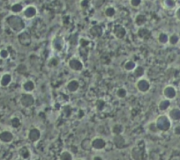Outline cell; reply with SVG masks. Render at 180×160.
Wrapping results in <instances>:
<instances>
[{
	"mask_svg": "<svg viewBox=\"0 0 180 160\" xmlns=\"http://www.w3.org/2000/svg\"><path fill=\"white\" fill-rule=\"evenodd\" d=\"M170 106H171V101L169 99H162L161 100V102L158 104V108L160 111H166L170 108Z\"/></svg>",
	"mask_w": 180,
	"mask_h": 160,
	"instance_id": "cell-26",
	"label": "cell"
},
{
	"mask_svg": "<svg viewBox=\"0 0 180 160\" xmlns=\"http://www.w3.org/2000/svg\"><path fill=\"white\" fill-rule=\"evenodd\" d=\"M131 156L133 160H145L146 151L144 147H141L140 145L133 147L131 151Z\"/></svg>",
	"mask_w": 180,
	"mask_h": 160,
	"instance_id": "cell-3",
	"label": "cell"
},
{
	"mask_svg": "<svg viewBox=\"0 0 180 160\" xmlns=\"http://www.w3.org/2000/svg\"><path fill=\"white\" fill-rule=\"evenodd\" d=\"M23 14L27 19H33L37 14V9L33 5H29L23 10Z\"/></svg>",
	"mask_w": 180,
	"mask_h": 160,
	"instance_id": "cell-13",
	"label": "cell"
},
{
	"mask_svg": "<svg viewBox=\"0 0 180 160\" xmlns=\"http://www.w3.org/2000/svg\"><path fill=\"white\" fill-rule=\"evenodd\" d=\"M107 142L102 137H95L93 140H91V147L95 151H103L106 148Z\"/></svg>",
	"mask_w": 180,
	"mask_h": 160,
	"instance_id": "cell-6",
	"label": "cell"
},
{
	"mask_svg": "<svg viewBox=\"0 0 180 160\" xmlns=\"http://www.w3.org/2000/svg\"><path fill=\"white\" fill-rule=\"evenodd\" d=\"M58 63H59V62L57 60V57H52V58L50 60V62H49V64H50V67H57V66L58 65Z\"/></svg>",
	"mask_w": 180,
	"mask_h": 160,
	"instance_id": "cell-41",
	"label": "cell"
},
{
	"mask_svg": "<svg viewBox=\"0 0 180 160\" xmlns=\"http://www.w3.org/2000/svg\"><path fill=\"white\" fill-rule=\"evenodd\" d=\"M111 131L114 134V136H118V135H122L124 131V127L122 124L120 123H116L113 125V127L111 128Z\"/></svg>",
	"mask_w": 180,
	"mask_h": 160,
	"instance_id": "cell-25",
	"label": "cell"
},
{
	"mask_svg": "<svg viewBox=\"0 0 180 160\" xmlns=\"http://www.w3.org/2000/svg\"><path fill=\"white\" fill-rule=\"evenodd\" d=\"M163 95H164V97H165L166 99L171 100V99H173L176 97L177 91H176V89L173 86L168 85V86H166L165 88L163 89Z\"/></svg>",
	"mask_w": 180,
	"mask_h": 160,
	"instance_id": "cell-12",
	"label": "cell"
},
{
	"mask_svg": "<svg viewBox=\"0 0 180 160\" xmlns=\"http://www.w3.org/2000/svg\"><path fill=\"white\" fill-rule=\"evenodd\" d=\"M18 39H19V43L22 46H25V47L29 46L31 44V42H32L31 41V36L27 32H22V33H19V35L18 36Z\"/></svg>",
	"mask_w": 180,
	"mask_h": 160,
	"instance_id": "cell-10",
	"label": "cell"
},
{
	"mask_svg": "<svg viewBox=\"0 0 180 160\" xmlns=\"http://www.w3.org/2000/svg\"><path fill=\"white\" fill-rule=\"evenodd\" d=\"M68 66L73 71H81L83 70V62H81V59L77 57H71V59L68 61Z\"/></svg>",
	"mask_w": 180,
	"mask_h": 160,
	"instance_id": "cell-7",
	"label": "cell"
},
{
	"mask_svg": "<svg viewBox=\"0 0 180 160\" xmlns=\"http://www.w3.org/2000/svg\"><path fill=\"white\" fill-rule=\"evenodd\" d=\"M93 160H103V158L101 157V156H95L94 158H93Z\"/></svg>",
	"mask_w": 180,
	"mask_h": 160,
	"instance_id": "cell-45",
	"label": "cell"
},
{
	"mask_svg": "<svg viewBox=\"0 0 180 160\" xmlns=\"http://www.w3.org/2000/svg\"><path fill=\"white\" fill-rule=\"evenodd\" d=\"M137 67L136 62L133 60H128L125 62V63L124 64V69L126 71H133L135 70V68Z\"/></svg>",
	"mask_w": 180,
	"mask_h": 160,
	"instance_id": "cell-24",
	"label": "cell"
},
{
	"mask_svg": "<svg viewBox=\"0 0 180 160\" xmlns=\"http://www.w3.org/2000/svg\"><path fill=\"white\" fill-rule=\"evenodd\" d=\"M133 74L134 76L137 78H141L144 74H145V69H144V67L142 66H137L136 68H135V70L133 71Z\"/></svg>",
	"mask_w": 180,
	"mask_h": 160,
	"instance_id": "cell-28",
	"label": "cell"
},
{
	"mask_svg": "<svg viewBox=\"0 0 180 160\" xmlns=\"http://www.w3.org/2000/svg\"><path fill=\"white\" fill-rule=\"evenodd\" d=\"M169 118L173 121H178L180 120V110L178 108H172L169 111L168 114Z\"/></svg>",
	"mask_w": 180,
	"mask_h": 160,
	"instance_id": "cell-20",
	"label": "cell"
},
{
	"mask_svg": "<svg viewBox=\"0 0 180 160\" xmlns=\"http://www.w3.org/2000/svg\"><path fill=\"white\" fill-rule=\"evenodd\" d=\"M104 14L106 17H108V18H112L115 16L116 14V10L114 7H111V6H109V7H107L104 11Z\"/></svg>",
	"mask_w": 180,
	"mask_h": 160,
	"instance_id": "cell-33",
	"label": "cell"
},
{
	"mask_svg": "<svg viewBox=\"0 0 180 160\" xmlns=\"http://www.w3.org/2000/svg\"><path fill=\"white\" fill-rule=\"evenodd\" d=\"M26 71H27V67L25 65H19L18 69H17V71L19 73H24Z\"/></svg>",
	"mask_w": 180,
	"mask_h": 160,
	"instance_id": "cell-43",
	"label": "cell"
},
{
	"mask_svg": "<svg viewBox=\"0 0 180 160\" xmlns=\"http://www.w3.org/2000/svg\"><path fill=\"white\" fill-rule=\"evenodd\" d=\"M79 43H80L81 48H87L89 45V41L85 39V38H81V39H80V41H79Z\"/></svg>",
	"mask_w": 180,
	"mask_h": 160,
	"instance_id": "cell-39",
	"label": "cell"
},
{
	"mask_svg": "<svg viewBox=\"0 0 180 160\" xmlns=\"http://www.w3.org/2000/svg\"><path fill=\"white\" fill-rule=\"evenodd\" d=\"M64 45H65V42H64V39L63 37H60V36H57L53 39L52 41V48L54 50L56 51L60 52L63 50L64 48Z\"/></svg>",
	"mask_w": 180,
	"mask_h": 160,
	"instance_id": "cell-11",
	"label": "cell"
},
{
	"mask_svg": "<svg viewBox=\"0 0 180 160\" xmlns=\"http://www.w3.org/2000/svg\"><path fill=\"white\" fill-rule=\"evenodd\" d=\"M10 123H11V126L13 128H18L20 126V124H21V121H20V119L19 117H17V116H13V117L11 118V120H10Z\"/></svg>",
	"mask_w": 180,
	"mask_h": 160,
	"instance_id": "cell-30",
	"label": "cell"
},
{
	"mask_svg": "<svg viewBox=\"0 0 180 160\" xmlns=\"http://www.w3.org/2000/svg\"><path fill=\"white\" fill-rule=\"evenodd\" d=\"M59 160H73V156L71 151H63L59 155Z\"/></svg>",
	"mask_w": 180,
	"mask_h": 160,
	"instance_id": "cell-27",
	"label": "cell"
},
{
	"mask_svg": "<svg viewBox=\"0 0 180 160\" xmlns=\"http://www.w3.org/2000/svg\"><path fill=\"white\" fill-rule=\"evenodd\" d=\"M141 4V0H130V5L134 8H137Z\"/></svg>",
	"mask_w": 180,
	"mask_h": 160,
	"instance_id": "cell-42",
	"label": "cell"
},
{
	"mask_svg": "<svg viewBox=\"0 0 180 160\" xmlns=\"http://www.w3.org/2000/svg\"><path fill=\"white\" fill-rule=\"evenodd\" d=\"M34 101H35L34 97L31 93H24L19 99L20 105L25 108H29L33 107Z\"/></svg>",
	"mask_w": 180,
	"mask_h": 160,
	"instance_id": "cell-4",
	"label": "cell"
},
{
	"mask_svg": "<svg viewBox=\"0 0 180 160\" xmlns=\"http://www.w3.org/2000/svg\"><path fill=\"white\" fill-rule=\"evenodd\" d=\"M66 89L69 92H78V90L80 89V83L77 79L70 80L66 84Z\"/></svg>",
	"mask_w": 180,
	"mask_h": 160,
	"instance_id": "cell-14",
	"label": "cell"
},
{
	"mask_svg": "<svg viewBox=\"0 0 180 160\" xmlns=\"http://www.w3.org/2000/svg\"><path fill=\"white\" fill-rule=\"evenodd\" d=\"M81 146H82V148H83L84 150H86V151H88L90 149H92V147H91V141L88 140V139H85L84 141H82Z\"/></svg>",
	"mask_w": 180,
	"mask_h": 160,
	"instance_id": "cell-37",
	"label": "cell"
},
{
	"mask_svg": "<svg viewBox=\"0 0 180 160\" xmlns=\"http://www.w3.org/2000/svg\"><path fill=\"white\" fill-rule=\"evenodd\" d=\"M0 42H1V41H0Z\"/></svg>",
	"mask_w": 180,
	"mask_h": 160,
	"instance_id": "cell-48",
	"label": "cell"
},
{
	"mask_svg": "<svg viewBox=\"0 0 180 160\" xmlns=\"http://www.w3.org/2000/svg\"><path fill=\"white\" fill-rule=\"evenodd\" d=\"M158 42L161 43V44H166V43L169 42V37L166 33H161L159 34L158 36Z\"/></svg>",
	"mask_w": 180,
	"mask_h": 160,
	"instance_id": "cell-36",
	"label": "cell"
},
{
	"mask_svg": "<svg viewBox=\"0 0 180 160\" xmlns=\"http://www.w3.org/2000/svg\"><path fill=\"white\" fill-rule=\"evenodd\" d=\"M88 5V2L87 1V0H83L82 2H81V6L83 7V8H85V7H87Z\"/></svg>",
	"mask_w": 180,
	"mask_h": 160,
	"instance_id": "cell-44",
	"label": "cell"
},
{
	"mask_svg": "<svg viewBox=\"0 0 180 160\" xmlns=\"http://www.w3.org/2000/svg\"><path fill=\"white\" fill-rule=\"evenodd\" d=\"M7 24L9 25V27L15 32H20L22 31L25 28V23L22 20L21 18H19V16L13 15L7 18Z\"/></svg>",
	"mask_w": 180,
	"mask_h": 160,
	"instance_id": "cell-1",
	"label": "cell"
},
{
	"mask_svg": "<svg viewBox=\"0 0 180 160\" xmlns=\"http://www.w3.org/2000/svg\"><path fill=\"white\" fill-rule=\"evenodd\" d=\"M11 11L13 12V13H19V12H21L22 11H23V5H21V4H19V3H16L14 5H12V7H11Z\"/></svg>",
	"mask_w": 180,
	"mask_h": 160,
	"instance_id": "cell-31",
	"label": "cell"
},
{
	"mask_svg": "<svg viewBox=\"0 0 180 160\" xmlns=\"http://www.w3.org/2000/svg\"><path fill=\"white\" fill-rule=\"evenodd\" d=\"M113 33L114 35L116 36V38H118V39H123V38L125 36V34H126V30H125V28H124L123 26L117 25V26H115V28H114Z\"/></svg>",
	"mask_w": 180,
	"mask_h": 160,
	"instance_id": "cell-16",
	"label": "cell"
},
{
	"mask_svg": "<svg viewBox=\"0 0 180 160\" xmlns=\"http://www.w3.org/2000/svg\"><path fill=\"white\" fill-rule=\"evenodd\" d=\"M155 122H156L158 130L161 132L168 131L171 127V119L169 118L168 115H165V114L159 115Z\"/></svg>",
	"mask_w": 180,
	"mask_h": 160,
	"instance_id": "cell-2",
	"label": "cell"
},
{
	"mask_svg": "<svg viewBox=\"0 0 180 160\" xmlns=\"http://www.w3.org/2000/svg\"><path fill=\"white\" fill-rule=\"evenodd\" d=\"M22 89L25 93H31L35 89V84L33 80H27L22 84Z\"/></svg>",
	"mask_w": 180,
	"mask_h": 160,
	"instance_id": "cell-15",
	"label": "cell"
},
{
	"mask_svg": "<svg viewBox=\"0 0 180 160\" xmlns=\"http://www.w3.org/2000/svg\"><path fill=\"white\" fill-rule=\"evenodd\" d=\"M12 75L9 74V73H5L4 75L1 77V79H0V85L2 87H6L11 84L12 82Z\"/></svg>",
	"mask_w": 180,
	"mask_h": 160,
	"instance_id": "cell-18",
	"label": "cell"
},
{
	"mask_svg": "<svg viewBox=\"0 0 180 160\" xmlns=\"http://www.w3.org/2000/svg\"><path fill=\"white\" fill-rule=\"evenodd\" d=\"M136 88L140 92L146 93L150 90L151 85H150V82L147 78H140L136 83Z\"/></svg>",
	"mask_w": 180,
	"mask_h": 160,
	"instance_id": "cell-5",
	"label": "cell"
},
{
	"mask_svg": "<svg viewBox=\"0 0 180 160\" xmlns=\"http://www.w3.org/2000/svg\"><path fill=\"white\" fill-rule=\"evenodd\" d=\"M28 138L32 142H36L41 138V130L38 128H32L28 132Z\"/></svg>",
	"mask_w": 180,
	"mask_h": 160,
	"instance_id": "cell-8",
	"label": "cell"
},
{
	"mask_svg": "<svg viewBox=\"0 0 180 160\" xmlns=\"http://www.w3.org/2000/svg\"><path fill=\"white\" fill-rule=\"evenodd\" d=\"M19 155L22 159L27 160L30 158L31 153H30V151H29V149L28 147L23 146V147H21V148L19 150Z\"/></svg>",
	"mask_w": 180,
	"mask_h": 160,
	"instance_id": "cell-19",
	"label": "cell"
},
{
	"mask_svg": "<svg viewBox=\"0 0 180 160\" xmlns=\"http://www.w3.org/2000/svg\"><path fill=\"white\" fill-rule=\"evenodd\" d=\"M138 36L142 39V40H146L150 37V31L147 28H140L138 31Z\"/></svg>",
	"mask_w": 180,
	"mask_h": 160,
	"instance_id": "cell-22",
	"label": "cell"
},
{
	"mask_svg": "<svg viewBox=\"0 0 180 160\" xmlns=\"http://www.w3.org/2000/svg\"><path fill=\"white\" fill-rule=\"evenodd\" d=\"M9 51L5 48L0 50V58H2V59H7L9 57Z\"/></svg>",
	"mask_w": 180,
	"mask_h": 160,
	"instance_id": "cell-38",
	"label": "cell"
},
{
	"mask_svg": "<svg viewBox=\"0 0 180 160\" xmlns=\"http://www.w3.org/2000/svg\"><path fill=\"white\" fill-rule=\"evenodd\" d=\"M90 33L91 35H93L94 37H101L103 34V29L100 26H94L90 28Z\"/></svg>",
	"mask_w": 180,
	"mask_h": 160,
	"instance_id": "cell-21",
	"label": "cell"
},
{
	"mask_svg": "<svg viewBox=\"0 0 180 160\" xmlns=\"http://www.w3.org/2000/svg\"><path fill=\"white\" fill-rule=\"evenodd\" d=\"M162 4L167 9H172V8L175 7L176 2L175 0H163Z\"/></svg>",
	"mask_w": 180,
	"mask_h": 160,
	"instance_id": "cell-35",
	"label": "cell"
},
{
	"mask_svg": "<svg viewBox=\"0 0 180 160\" xmlns=\"http://www.w3.org/2000/svg\"><path fill=\"white\" fill-rule=\"evenodd\" d=\"M116 94H117V96L119 97V99H124L127 96V91L124 87H120V88L117 90Z\"/></svg>",
	"mask_w": 180,
	"mask_h": 160,
	"instance_id": "cell-32",
	"label": "cell"
},
{
	"mask_svg": "<svg viewBox=\"0 0 180 160\" xmlns=\"http://www.w3.org/2000/svg\"><path fill=\"white\" fill-rule=\"evenodd\" d=\"M113 142L116 147L118 148H123L125 145V140L123 137L122 135H118V136H114L113 137Z\"/></svg>",
	"mask_w": 180,
	"mask_h": 160,
	"instance_id": "cell-17",
	"label": "cell"
},
{
	"mask_svg": "<svg viewBox=\"0 0 180 160\" xmlns=\"http://www.w3.org/2000/svg\"><path fill=\"white\" fill-rule=\"evenodd\" d=\"M147 131L150 132L152 134H156V133L159 132L158 128H157L156 124V122H151L148 123L147 126Z\"/></svg>",
	"mask_w": 180,
	"mask_h": 160,
	"instance_id": "cell-29",
	"label": "cell"
},
{
	"mask_svg": "<svg viewBox=\"0 0 180 160\" xmlns=\"http://www.w3.org/2000/svg\"><path fill=\"white\" fill-rule=\"evenodd\" d=\"M14 136L13 134L9 130H4L0 132V142L2 143H11L13 141Z\"/></svg>",
	"mask_w": 180,
	"mask_h": 160,
	"instance_id": "cell-9",
	"label": "cell"
},
{
	"mask_svg": "<svg viewBox=\"0 0 180 160\" xmlns=\"http://www.w3.org/2000/svg\"><path fill=\"white\" fill-rule=\"evenodd\" d=\"M134 22H135V24L137 25L138 27L142 28L143 26L146 24V22H147V18H146V16L144 14H138L135 17Z\"/></svg>",
	"mask_w": 180,
	"mask_h": 160,
	"instance_id": "cell-23",
	"label": "cell"
},
{
	"mask_svg": "<svg viewBox=\"0 0 180 160\" xmlns=\"http://www.w3.org/2000/svg\"><path fill=\"white\" fill-rule=\"evenodd\" d=\"M178 42V36L177 34H173L171 35V37H169V42L172 44V45H175Z\"/></svg>",
	"mask_w": 180,
	"mask_h": 160,
	"instance_id": "cell-40",
	"label": "cell"
},
{
	"mask_svg": "<svg viewBox=\"0 0 180 160\" xmlns=\"http://www.w3.org/2000/svg\"><path fill=\"white\" fill-rule=\"evenodd\" d=\"M76 160H82V159H80V158H79V159H76Z\"/></svg>",
	"mask_w": 180,
	"mask_h": 160,
	"instance_id": "cell-47",
	"label": "cell"
},
{
	"mask_svg": "<svg viewBox=\"0 0 180 160\" xmlns=\"http://www.w3.org/2000/svg\"><path fill=\"white\" fill-rule=\"evenodd\" d=\"M104 107L105 101L103 99H99L96 100V102H95V108H96V110H97V111H99V112L103 111V110L104 109Z\"/></svg>",
	"mask_w": 180,
	"mask_h": 160,
	"instance_id": "cell-34",
	"label": "cell"
},
{
	"mask_svg": "<svg viewBox=\"0 0 180 160\" xmlns=\"http://www.w3.org/2000/svg\"><path fill=\"white\" fill-rule=\"evenodd\" d=\"M176 16H177V18L178 19H180V8L179 9H177V12H176Z\"/></svg>",
	"mask_w": 180,
	"mask_h": 160,
	"instance_id": "cell-46",
	"label": "cell"
}]
</instances>
